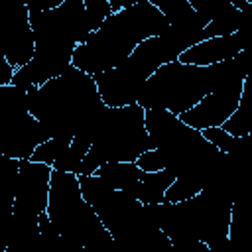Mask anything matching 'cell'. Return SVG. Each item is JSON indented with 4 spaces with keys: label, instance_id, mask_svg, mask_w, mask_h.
<instances>
[{
    "label": "cell",
    "instance_id": "3",
    "mask_svg": "<svg viewBox=\"0 0 252 252\" xmlns=\"http://www.w3.org/2000/svg\"><path fill=\"white\" fill-rule=\"evenodd\" d=\"M242 63V53L232 59L211 67L183 65L177 59L159 67L144 85L138 104L144 110L159 108L175 116L197 106L207 94H211L230 73Z\"/></svg>",
    "mask_w": 252,
    "mask_h": 252
},
{
    "label": "cell",
    "instance_id": "7",
    "mask_svg": "<svg viewBox=\"0 0 252 252\" xmlns=\"http://www.w3.org/2000/svg\"><path fill=\"white\" fill-rule=\"evenodd\" d=\"M53 167L47 163H37L32 159H22L14 181V205L12 215L22 219L37 220L41 213L49 207Z\"/></svg>",
    "mask_w": 252,
    "mask_h": 252
},
{
    "label": "cell",
    "instance_id": "14",
    "mask_svg": "<svg viewBox=\"0 0 252 252\" xmlns=\"http://www.w3.org/2000/svg\"><path fill=\"white\" fill-rule=\"evenodd\" d=\"M240 28H242V12L238 8H234L232 2H228V6L209 22V26L203 30V33H205V39L226 37V35L240 32Z\"/></svg>",
    "mask_w": 252,
    "mask_h": 252
},
{
    "label": "cell",
    "instance_id": "20",
    "mask_svg": "<svg viewBox=\"0 0 252 252\" xmlns=\"http://www.w3.org/2000/svg\"><path fill=\"white\" fill-rule=\"evenodd\" d=\"M138 167L142 171H163L167 169V163L163 159V156L158 152V150H150V152H144L140 158H138Z\"/></svg>",
    "mask_w": 252,
    "mask_h": 252
},
{
    "label": "cell",
    "instance_id": "10",
    "mask_svg": "<svg viewBox=\"0 0 252 252\" xmlns=\"http://www.w3.org/2000/svg\"><path fill=\"white\" fill-rule=\"evenodd\" d=\"M246 49V37L242 32H236L226 37H209L189 47L179 55V63L195 67H211L224 61L236 59Z\"/></svg>",
    "mask_w": 252,
    "mask_h": 252
},
{
    "label": "cell",
    "instance_id": "9",
    "mask_svg": "<svg viewBox=\"0 0 252 252\" xmlns=\"http://www.w3.org/2000/svg\"><path fill=\"white\" fill-rule=\"evenodd\" d=\"M33 55H35V35L30 24V10L26 4H20L6 28L4 57L18 71L30 65Z\"/></svg>",
    "mask_w": 252,
    "mask_h": 252
},
{
    "label": "cell",
    "instance_id": "13",
    "mask_svg": "<svg viewBox=\"0 0 252 252\" xmlns=\"http://www.w3.org/2000/svg\"><path fill=\"white\" fill-rule=\"evenodd\" d=\"M94 175L114 191H128L140 181L142 169L136 161H108L100 165Z\"/></svg>",
    "mask_w": 252,
    "mask_h": 252
},
{
    "label": "cell",
    "instance_id": "15",
    "mask_svg": "<svg viewBox=\"0 0 252 252\" xmlns=\"http://www.w3.org/2000/svg\"><path fill=\"white\" fill-rule=\"evenodd\" d=\"M91 146H93L91 138H87V136H75L73 142H71V146H69V150H67V152H65V154H63L51 167H53L55 171L75 173L77 167L81 165V161L87 158Z\"/></svg>",
    "mask_w": 252,
    "mask_h": 252
},
{
    "label": "cell",
    "instance_id": "19",
    "mask_svg": "<svg viewBox=\"0 0 252 252\" xmlns=\"http://www.w3.org/2000/svg\"><path fill=\"white\" fill-rule=\"evenodd\" d=\"M85 10L89 16V24H91V32H98L100 26L114 14L112 6L108 0H85Z\"/></svg>",
    "mask_w": 252,
    "mask_h": 252
},
{
    "label": "cell",
    "instance_id": "2",
    "mask_svg": "<svg viewBox=\"0 0 252 252\" xmlns=\"http://www.w3.org/2000/svg\"><path fill=\"white\" fill-rule=\"evenodd\" d=\"M167 30L169 22L159 8L150 0H138L112 14L87 43L75 49L73 67L93 77L106 73L120 67L142 41L163 35Z\"/></svg>",
    "mask_w": 252,
    "mask_h": 252
},
{
    "label": "cell",
    "instance_id": "1",
    "mask_svg": "<svg viewBox=\"0 0 252 252\" xmlns=\"http://www.w3.org/2000/svg\"><path fill=\"white\" fill-rule=\"evenodd\" d=\"M30 112L53 136H87L106 110L93 75L69 67L63 75L28 91ZM93 142V140H91Z\"/></svg>",
    "mask_w": 252,
    "mask_h": 252
},
{
    "label": "cell",
    "instance_id": "8",
    "mask_svg": "<svg viewBox=\"0 0 252 252\" xmlns=\"http://www.w3.org/2000/svg\"><path fill=\"white\" fill-rule=\"evenodd\" d=\"M94 83H96L100 100L108 108H122V106L136 104L146 85L124 65L110 69L106 73L94 75Z\"/></svg>",
    "mask_w": 252,
    "mask_h": 252
},
{
    "label": "cell",
    "instance_id": "16",
    "mask_svg": "<svg viewBox=\"0 0 252 252\" xmlns=\"http://www.w3.org/2000/svg\"><path fill=\"white\" fill-rule=\"evenodd\" d=\"M205 189H207V183L203 179L191 177V175H177L175 181L165 191V203H185L197 197Z\"/></svg>",
    "mask_w": 252,
    "mask_h": 252
},
{
    "label": "cell",
    "instance_id": "4",
    "mask_svg": "<svg viewBox=\"0 0 252 252\" xmlns=\"http://www.w3.org/2000/svg\"><path fill=\"white\" fill-rule=\"evenodd\" d=\"M91 140L93 146L77 167V177L94 175L108 161H138L144 152L156 150L146 130V110L138 102L122 108L106 106L93 128Z\"/></svg>",
    "mask_w": 252,
    "mask_h": 252
},
{
    "label": "cell",
    "instance_id": "5",
    "mask_svg": "<svg viewBox=\"0 0 252 252\" xmlns=\"http://www.w3.org/2000/svg\"><path fill=\"white\" fill-rule=\"evenodd\" d=\"M49 138V130L28 108V91L14 85L0 87V154L10 159H30Z\"/></svg>",
    "mask_w": 252,
    "mask_h": 252
},
{
    "label": "cell",
    "instance_id": "6",
    "mask_svg": "<svg viewBox=\"0 0 252 252\" xmlns=\"http://www.w3.org/2000/svg\"><path fill=\"white\" fill-rule=\"evenodd\" d=\"M248 75V53L242 51V63L240 67L230 73L211 94H207L197 106L183 112L179 118L193 130L203 132L207 128H219L224 126L232 114L238 110L244 81Z\"/></svg>",
    "mask_w": 252,
    "mask_h": 252
},
{
    "label": "cell",
    "instance_id": "12",
    "mask_svg": "<svg viewBox=\"0 0 252 252\" xmlns=\"http://www.w3.org/2000/svg\"><path fill=\"white\" fill-rule=\"evenodd\" d=\"M175 173L169 171V169H163V171H142L140 175V181L124 191L128 197L140 201L142 205H159V203H165V191L169 189V185L175 181Z\"/></svg>",
    "mask_w": 252,
    "mask_h": 252
},
{
    "label": "cell",
    "instance_id": "17",
    "mask_svg": "<svg viewBox=\"0 0 252 252\" xmlns=\"http://www.w3.org/2000/svg\"><path fill=\"white\" fill-rule=\"evenodd\" d=\"M75 136H53L49 138L47 142L39 144L35 148V152L32 154V161H37V163H47V165H53L71 146Z\"/></svg>",
    "mask_w": 252,
    "mask_h": 252
},
{
    "label": "cell",
    "instance_id": "11",
    "mask_svg": "<svg viewBox=\"0 0 252 252\" xmlns=\"http://www.w3.org/2000/svg\"><path fill=\"white\" fill-rule=\"evenodd\" d=\"M226 252H252V195L232 199Z\"/></svg>",
    "mask_w": 252,
    "mask_h": 252
},
{
    "label": "cell",
    "instance_id": "18",
    "mask_svg": "<svg viewBox=\"0 0 252 252\" xmlns=\"http://www.w3.org/2000/svg\"><path fill=\"white\" fill-rule=\"evenodd\" d=\"M203 134V138L207 140V142H211L220 154H236V150L240 148V142H242V138H234L232 134H228L222 126H219V128H207V130H203L201 132Z\"/></svg>",
    "mask_w": 252,
    "mask_h": 252
}]
</instances>
